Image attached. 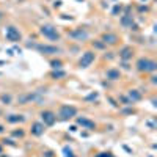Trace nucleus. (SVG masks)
<instances>
[{"label": "nucleus", "mask_w": 157, "mask_h": 157, "mask_svg": "<svg viewBox=\"0 0 157 157\" xmlns=\"http://www.w3.org/2000/svg\"><path fill=\"white\" fill-rule=\"evenodd\" d=\"M41 35H44L47 39H50V41H58L60 39V35H58L57 29H54L52 25H43L41 27Z\"/></svg>", "instance_id": "1"}, {"label": "nucleus", "mask_w": 157, "mask_h": 157, "mask_svg": "<svg viewBox=\"0 0 157 157\" xmlns=\"http://www.w3.org/2000/svg\"><path fill=\"white\" fill-rule=\"evenodd\" d=\"M137 69H138V71H145V72H148V71H155V61H151V60H148V58H140V60L137 61Z\"/></svg>", "instance_id": "2"}, {"label": "nucleus", "mask_w": 157, "mask_h": 157, "mask_svg": "<svg viewBox=\"0 0 157 157\" xmlns=\"http://www.w3.org/2000/svg\"><path fill=\"white\" fill-rule=\"evenodd\" d=\"M75 113H77V109L72 105H61L58 110V116L61 120H69V118L75 116Z\"/></svg>", "instance_id": "3"}, {"label": "nucleus", "mask_w": 157, "mask_h": 157, "mask_svg": "<svg viewBox=\"0 0 157 157\" xmlns=\"http://www.w3.org/2000/svg\"><path fill=\"white\" fill-rule=\"evenodd\" d=\"M94 58H96L94 52H85V54L82 55V58H80V61H78V66L80 68H88L90 64L94 61Z\"/></svg>", "instance_id": "4"}, {"label": "nucleus", "mask_w": 157, "mask_h": 157, "mask_svg": "<svg viewBox=\"0 0 157 157\" xmlns=\"http://www.w3.org/2000/svg\"><path fill=\"white\" fill-rule=\"evenodd\" d=\"M36 49L41 52L44 55H55V54H60V49L55 47V46H43V44H38Z\"/></svg>", "instance_id": "5"}, {"label": "nucleus", "mask_w": 157, "mask_h": 157, "mask_svg": "<svg viewBox=\"0 0 157 157\" xmlns=\"http://www.w3.org/2000/svg\"><path fill=\"white\" fill-rule=\"evenodd\" d=\"M6 39L8 41H13V43H16V41H21V33L16 27H8L6 29Z\"/></svg>", "instance_id": "6"}, {"label": "nucleus", "mask_w": 157, "mask_h": 157, "mask_svg": "<svg viewBox=\"0 0 157 157\" xmlns=\"http://www.w3.org/2000/svg\"><path fill=\"white\" fill-rule=\"evenodd\" d=\"M41 118H43V121H44V124H46V126H52V124L55 123V120H57V115H55L54 112L46 110V112H43V113H41Z\"/></svg>", "instance_id": "7"}, {"label": "nucleus", "mask_w": 157, "mask_h": 157, "mask_svg": "<svg viewBox=\"0 0 157 157\" xmlns=\"http://www.w3.org/2000/svg\"><path fill=\"white\" fill-rule=\"evenodd\" d=\"M69 36H72V38H75V39H86L88 38V33L85 32V30H82V29H77L75 32H71L69 33Z\"/></svg>", "instance_id": "8"}, {"label": "nucleus", "mask_w": 157, "mask_h": 157, "mask_svg": "<svg viewBox=\"0 0 157 157\" xmlns=\"http://www.w3.org/2000/svg\"><path fill=\"white\" fill-rule=\"evenodd\" d=\"M102 41H104V44H116L118 43V36L113 35V33H107V35H104Z\"/></svg>", "instance_id": "9"}, {"label": "nucleus", "mask_w": 157, "mask_h": 157, "mask_svg": "<svg viewBox=\"0 0 157 157\" xmlns=\"http://www.w3.org/2000/svg\"><path fill=\"white\" fill-rule=\"evenodd\" d=\"M132 55H134L132 47H124V49L120 52V57H121L123 60H129V58H132Z\"/></svg>", "instance_id": "10"}, {"label": "nucleus", "mask_w": 157, "mask_h": 157, "mask_svg": "<svg viewBox=\"0 0 157 157\" xmlns=\"http://www.w3.org/2000/svg\"><path fill=\"white\" fill-rule=\"evenodd\" d=\"M32 134H33V135H41V134H44V126H43L41 123H35V124L32 126Z\"/></svg>", "instance_id": "11"}, {"label": "nucleus", "mask_w": 157, "mask_h": 157, "mask_svg": "<svg viewBox=\"0 0 157 157\" xmlns=\"http://www.w3.org/2000/svg\"><path fill=\"white\" fill-rule=\"evenodd\" d=\"M120 71L118 69H109L107 71V77L110 78V80H118V78H120Z\"/></svg>", "instance_id": "12"}, {"label": "nucleus", "mask_w": 157, "mask_h": 157, "mask_svg": "<svg viewBox=\"0 0 157 157\" xmlns=\"http://www.w3.org/2000/svg\"><path fill=\"white\" fill-rule=\"evenodd\" d=\"M6 120H8L10 123H17V121H22L24 118H22L21 115H19V116H17V115H11L10 118H6Z\"/></svg>", "instance_id": "13"}, {"label": "nucleus", "mask_w": 157, "mask_h": 157, "mask_svg": "<svg viewBox=\"0 0 157 157\" xmlns=\"http://www.w3.org/2000/svg\"><path fill=\"white\" fill-rule=\"evenodd\" d=\"M129 96H130V99H132V101H138L141 96L137 93V90H132V91H130V93H129Z\"/></svg>", "instance_id": "14"}, {"label": "nucleus", "mask_w": 157, "mask_h": 157, "mask_svg": "<svg viewBox=\"0 0 157 157\" xmlns=\"http://www.w3.org/2000/svg\"><path fill=\"white\" fill-rule=\"evenodd\" d=\"M78 124L86 126V127H93V126H94V124L91 123V121H88V120H83V118H82V120H78Z\"/></svg>", "instance_id": "15"}, {"label": "nucleus", "mask_w": 157, "mask_h": 157, "mask_svg": "<svg viewBox=\"0 0 157 157\" xmlns=\"http://www.w3.org/2000/svg\"><path fill=\"white\" fill-rule=\"evenodd\" d=\"M52 66L54 68H61V61H52Z\"/></svg>", "instance_id": "16"}, {"label": "nucleus", "mask_w": 157, "mask_h": 157, "mask_svg": "<svg viewBox=\"0 0 157 157\" xmlns=\"http://www.w3.org/2000/svg\"><path fill=\"white\" fill-rule=\"evenodd\" d=\"M64 75H66L64 72H54L52 74V77H64Z\"/></svg>", "instance_id": "17"}, {"label": "nucleus", "mask_w": 157, "mask_h": 157, "mask_svg": "<svg viewBox=\"0 0 157 157\" xmlns=\"http://www.w3.org/2000/svg\"><path fill=\"white\" fill-rule=\"evenodd\" d=\"M0 17H3V13L2 11H0Z\"/></svg>", "instance_id": "18"}]
</instances>
